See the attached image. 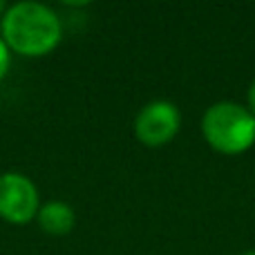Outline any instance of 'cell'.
Masks as SVG:
<instances>
[{"label":"cell","instance_id":"obj_1","mask_svg":"<svg viewBox=\"0 0 255 255\" xmlns=\"http://www.w3.org/2000/svg\"><path fill=\"white\" fill-rule=\"evenodd\" d=\"M2 40L13 52L40 56L61 40V20L43 2H18L2 16Z\"/></svg>","mask_w":255,"mask_h":255},{"label":"cell","instance_id":"obj_2","mask_svg":"<svg viewBox=\"0 0 255 255\" xmlns=\"http://www.w3.org/2000/svg\"><path fill=\"white\" fill-rule=\"evenodd\" d=\"M211 148L224 154H240L255 143V117L249 108L231 101L213 103L202 121Z\"/></svg>","mask_w":255,"mask_h":255},{"label":"cell","instance_id":"obj_3","mask_svg":"<svg viewBox=\"0 0 255 255\" xmlns=\"http://www.w3.org/2000/svg\"><path fill=\"white\" fill-rule=\"evenodd\" d=\"M38 188L20 172L0 175V217L11 224H27L38 215Z\"/></svg>","mask_w":255,"mask_h":255},{"label":"cell","instance_id":"obj_4","mask_svg":"<svg viewBox=\"0 0 255 255\" xmlns=\"http://www.w3.org/2000/svg\"><path fill=\"white\" fill-rule=\"evenodd\" d=\"M179 126L181 115L175 103L152 101L141 108V112L136 115L134 132L141 143L150 145V148H159V145L168 143L170 139H175V134L179 132Z\"/></svg>","mask_w":255,"mask_h":255},{"label":"cell","instance_id":"obj_5","mask_svg":"<svg viewBox=\"0 0 255 255\" xmlns=\"http://www.w3.org/2000/svg\"><path fill=\"white\" fill-rule=\"evenodd\" d=\"M74 211L65 202H47L38 208V224L49 235H67L74 229Z\"/></svg>","mask_w":255,"mask_h":255},{"label":"cell","instance_id":"obj_6","mask_svg":"<svg viewBox=\"0 0 255 255\" xmlns=\"http://www.w3.org/2000/svg\"><path fill=\"white\" fill-rule=\"evenodd\" d=\"M9 63H11V58H9V47H7V43L2 40V36H0V81H2L4 74H7Z\"/></svg>","mask_w":255,"mask_h":255},{"label":"cell","instance_id":"obj_7","mask_svg":"<svg viewBox=\"0 0 255 255\" xmlns=\"http://www.w3.org/2000/svg\"><path fill=\"white\" fill-rule=\"evenodd\" d=\"M249 112L255 117V81L251 83V88H249Z\"/></svg>","mask_w":255,"mask_h":255},{"label":"cell","instance_id":"obj_8","mask_svg":"<svg viewBox=\"0 0 255 255\" xmlns=\"http://www.w3.org/2000/svg\"><path fill=\"white\" fill-rule=\"evenodd\" d=\"M4 11H7V9H4V2L0 0V16H4Z\"/></svg>","mask_w":255,"mask_h":255},{"label":"cell","instance_id":"obj_9","mask_svg":"<svg viewBox=\"0 0 255 255\" xmlns=\"http://www.w3.org/2000/svg\"><path fill=\"white\" fill-rule=\"evenodd\" d=\"M244 255H255V251H247V253H244Z\"/></svg>","mask_w":255,"mask_h":255}]
</instances>
